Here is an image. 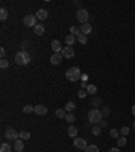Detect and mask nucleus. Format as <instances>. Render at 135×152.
<instances>
[{"instance_id": "1", "label": "nucleus", "mask_w": 135, "mask_h": 152, "mask_svg": "<svg viewBox=\"0 0 135 152\" xmlns=\"http://www.w3.org/2000/svg\"><path fill=\"white\" fill-rule=\"evenodd\" d=\"M65 76H66V79L69 82H77L78 79H81V76H82V73H81V71H80V68H77V67H72V68H69L68 71H66V73H65Z\"/></svg>"}, {"instance_id": "2", "label": "nucleus", "mask_w": 135, "mask_h": 152, "mask_svg": "<svg viewBox=\"0 0 135 152\" xmlns=\"http://www.w3.org/2000/svg\"><path fill=\"white\" fill-rule=\"evenodd\" d=\"M31 61V57L26 50H21L15 55V63L18 65H27Z\"/></svg>"}, {"instance_id": "3", "label": "nucleus", "mask_w": 135, "mask_h": 152, "mask_svg": "<svg viewBox=\"0 0 135 152\" xmlns=\"http://www.w3.org/2000/svg\"><path fill=\"white\" fill-rule=\"evenodd\" d=\"M88 120H89V122L93 124V125L100 124V121L103 120V113L100 111V110H97V109L89 110V113H88Z\"/></svg>"}, {"instance_id": "4", "label": "nucleus", "mask_w": 135, "mask_h": 152, "mask_svg": "<svg viewBox=\"0 0 135 152\" xmlns=\"http://www.w3.org/2000/svg\"><path fill=\"white\" fill-rule=\"evenodd\" d=\"M76 18H77L78 22H81L82 25H84V23H88L89 14H88V11H86L85 8H80V10H77V12H76Z\"/></svg>"}, {"instance_id": "5", "label": "nucleus", "mask_w": 135, "mask_h": 152, "mask_svg": "<svg viewBox=\"0 0 135 152\" xmlns=\"http://www.w3.org/2000/svg\"><path fill=\"white\" fill-rule=\"evenodd\" d=\"M23 23H25V26H27V27H35V26L38 25L37 23V17L33 15V14L26 15V17L23 18Z\"/></svg>"}, {"instance_id": "6", "label": "nucleus", "mask_w": 135, "mask_h": 152, "mask_svg": "<svg viewBox=\"0 0 135 152\" xmlns=\"http://www.w3.org/2000/svg\"><path fill=\"white\" fill-rule=\"evenodd\" d=\"M5 137H7L10 141H16V140H19V133H18L14 128H8V129L5 131Z\"/></svg>"}, {"instance_id": "7", "label": "nucleus", "mask_w": 135, "mask_h": 152, "mask_svg": "<svg viewBox=\"0 0 135 152\" xmlns=\"http://www.w3.org/2000/svg\"><path fill=\"white\" fill-rule=\"evenodd\" d=\"M73 144H74V147L76 148H78V149H84V151H85V148L88 147V145H86V141L84 139H81V137H76Z\"/></svg>"}, {"instance_id": "8", "label": "nucleus", "mask_w": 135, "mask_h": 152, "mask_svg": "<svg viewBox=\"0 0 135 152\" xmlns=\"http://www.w3.org/2000/svg\"><path fill=\"white\" fill-rule=\"evenodd\" d=\"M74 56V50L72 46H65L62 49V57H65V59H72Z\"/></svg>"}, {"instance_id": "9", "label": "nucleus", "mask_w": 135, "mask_h": 152, "mask_svg": "<svg viewBox=\"0 0 135 152\" xmlns=\"http://www.w3.org/2000/svg\"><path fill=\"white\" fill-rule=\"evenodd\" d=\"M51 49H53V52L54 53H60V52H62V45H61V42L58 41V39H53L51 41Z\"/></svg>"}, {"instance_id": "10", "label": "nucleus", "mask_w": 135, "mask_h": 152, "mask_svg": "<svg viewBox=\"0 0 135 152\" xmlns=\"http://www.w3.org/2000/svg\"><path fill=\"white\" fill-rule=\"evenodd\" d=\"M61 61H62V55H60V53H54L50 57V63L53 64V65H60Z\"/></svg>"}, {"instance_id": "11", "label": "nucleus", "mask_w": 135, "mask_h": 152, "mask_svg": "<svg viewBox=\"0 0 135 152\" xmlns=\"http://www.w3.org/2000/svg\"><path fill=\"white\" fill-rule=\"evenodd\" d=\"M47 15H49V14H47V11H46L45 8H39L37 12H35V17H37V19H39V21H45L46 18H47Z\"/></svg>"}, {"instance_id": "12", "label": "nucleus", "mask_w": 135, "mask_h": 152, "mask_svg": "<svg viewBox=\"0 0 135 152\" xmlns=\"http://www.w3.org/2000/svg\"><path fill=\"white\" fill-rule=\"evenodd\" d=\"M34 111L38 114V115H45L46 113H47V107L43 105H38L34 107Z\"/></svg>"}, {"instance_id": "13", "label": "nucleus", "mask_w": 135, "mask_h": 152, "mask_svg": "<svg viewBox=\"0 0 135 152\" xmlns=\"http://www.w3.org/2000/svg\"><path fill=\"white\" fill-rule=\"evenodd\" d=\"M80 31H81L82 34H89L92 33V25L90 23H84V25H81V27H80Z\"/></svg>"}, {"instance_id": "14", "label": "nucleus", "mask_w": 135, "mask_h": 152, "mask_svg": "<svg viewBox=\"0 0 135 152\" xmlns=\"http://www.w3.org/2000/svg\"><path fill=\"white\" fill-rule=\"evenodd\" d=\"M34 33L37 34V35H43V34H45V26L41 25V23H38V25L34 27Z\"/></svg>"}, {"instance_id": "15", "label": "nucleus", "mask_w": 135, "mask_h": 152, "mask_svg": "<svg viewBox=\"0 0 135 152\" xmlns=\"http://www.w3.org/2000/svg\"><path fill=\"white\" fill-rule=\"evenodd\" d=\"M14 148H15V151L16 152H22L23 149H25V144H23L22 140H16V141L14 143Z\"/></svg>"}, {"instance_id": "16", "label": "nucleus", "mask_w": 135, "mask_h": 152, "mask_svg": "<svg viewBox=\"0 0 135 152\" xmlns=\"http://www.w3.org/2000/svg\"><path fill=\"white\" fill-rule=\"evenodd\" d=\"M76 41H77V38L74 37V35H72V34H69V35L65 37V44H68V46H72Z\"/></svg>"}, {"instance_id": "17", "label": "nucleus", "mask_w": 135, "mask_h": 152, "mask_svg": "<svg viewBox=\"0 0 135 152\" xmlns=\"http://www.w3.org/2000/svg\"><path fill=\"white\" fill-rule=\"evenodd\" d=\"M56 117H58L60 120H65L66 110L65 109H57V110H56Z\"/></svg>"}, {"instance_id": "18", "label": "nucleus", "mask_w": 135, "mask_h": 152, "mask_svg": "<svg viewBox=\"0 0 135 152\" xmlns=\"http://www.w3.org/2000/svg\"><path fill=\"white\" fill-rule=\"evenodd\" d=\"M77 133H78V129L76 126H69L68 128V135H69L70 137H74V139H76Z\"/></svg>"}, {"instance_id": "19", "label": "nucleus", "mask_w": 135, "mask_h": 152, "mask_svg": "<svg viewBox=\"0 0 135 152\" xmlns=\"http://www.w3.org/2000/svg\"><path fill=\"white\" fill-rule=\"evenodd\" d=\"M86 93L89 94V95H95V94L97 93V87L95 84H89L88 87H86Z\"/></svg>"}, {"instance_id": "20", "label": "nucleus", "mask_w": 135, "mask_h": 152, "mask_svg": "<svg viewBox=\"0 0 135 152\" xmlns=\"http://www.w3.org/2000/svg\"><path fill=\"white\" fill-rule=\"evenodd\" d=\"M74 109H76V103H74V102H68V103H66L65 110L68 113H73Z\"/></svg>"}, {"instance_id": "21", "label": "nucleus", "mask_w": 135, "mask_h": 152, "mask_svg": "<svg viewBox=\"0 0 135 152\" xmlns=\"http://www.w3.org/2000/svg\"><path fill=\"white\" fill-rule=\"evenodd\" d=\"M76 38H77V42L82 44V45L88 42V39H86V35H85V34H82V33H80V34H78V35H77Z\"/></svg>"}, {"instance_id": "22", "label": "nucleus", "mask_w": 135, "mask_h": 152, "mask_svg": "<svg viewBox=\"0 0 135 152\" xmlns=\"http://www.w3.org/2000/svg\"><path fill=\"white\" fill-rule=\"evenodd\" d=\"M0 152H11V145L8 143H3L0 145Z\"/></svg>"}, {"instance_id": "23", "label": "nucleus", "mask_w": 135, "mask_h": 152, "mask_svg": "<svg viewBox=\"0 0 135 152\" xmlns=\"http://www.w3.org/2000/svg\"><path fill=\"white\" fill-rule=\"evenodd\" d=\"M19 139L21 140H29L30 139V132H27V131L19 132Z\"/></svg>"}, {"instance_id": "24", "label": "nucleus", "mask_w": 135, "mask_h": 152, "mask_svg": "<svg viewBox=\"0 0 135 152\" xmlns=\"http://www.w3.org/2000/svg\"><path fill=\"white\" fill-rule=\"evenodd\" d=\"M116 144H118V147H126V144H127L126 137H124V136L119 137V139L116 140Z\"/></svg>"}, {"instance_id": "25", "label": "nucleus", "mask_w": 135, "mask_h": 152, "mask_svg": "<svg viewBox=\"0 0 135 152\" xmlns=\"http://www.w3.org/2000/svg\"><path fill=\"white\" fill-rule=\"evenodd\" d=\"M100 133H101V126L100 125H93V128H92V135L99 136Z\"/></svg>"}, {"instance_id": "26", "label": "nucleus", "mask_w": 135, "mask_h": 152, "mask_svg": "<svg viewBox=\"0 0 135 152\" xmlns=\"http://www.w3.org/2000/svg\"><path fill=\"white\" fill-rule=\"evenodd\" d=\"M7 18H8V11L5 8H1L0 10V19H1V21H5Z\"/></svg>"}, {"instance_id": "27", "label": "nucleus", "mask_w": 135, "mask_h": 152, "mask_svg": "<svg viewBox=\"0 0 135 152\" xmlns=\"http://www.w3.org/2000/svg\"><path fill=\"white\" fill-rule=\"evenodd\" d=\"M65 120H66V121H68L69 124H73L74 121H76V117H74L73 113H68V114H66V117H65Z\"/></svg>"}, {"instance_id": "28", "label": "nucleus", "mask_w": 135, "mask_h": 152, "mask_svg": "<svg viewBox=\"0 0 135 152\" xmlns=\"http://www.w3.org/2000/svg\"><path fill=\"white\" fill-rule=\"evenodd\" d=\"M70 33H72V35L77 37L81 31H80V27H77V26H72V27H70Z\"/></svg>"}, {"instance_id": "29", "label": "nucleus", "mask_w": 135, "mask_h": 152, "mask_svg": "<svg viewBox=\"0 0 135 152\" xmlns=\"http://www.w3.org/2000/svg\"><path fill=\"white\" fill-rule=\"evenodd\" d=\"M22 111H23L25 114H30V113H33L34 111V107L31 105H27V106H25V107L22 109Z\"/></svg>"}, {"instance_id": "30", "label": "nucleus", "mask_w": 135, "mask_h": 152, "mask_svg": "<svg viewBox=\"0 0 135 152\" xmlns=\"http://www.w3.org/2000/svg\"><path fill=\"white\" fill-rule=\"evenodd\" d=\"M85 152H99V147L97 145H88L85 148Z\"/></svg>"}, {"instance_id": "31", "label": "nucleus", "mask_w": 135, "mask_h": 152, "mask_svg": "<svg viewBox=\"0 0 135 152\" xmlns=\"http://www.w3.org/2000/svg\"><path fill=\"white\" fill-rule=\"evenodd\" d=\"M119 133H120L119 131H116V129H112V131L110 132V136L112 137V139H116V140H118V139H119Z\"/></svg>"}, {"instance_id": "32", "label": "nucleus", "mask_w": 135, "mask_h": 152, "mask_svg": "<svg viewBox=\"0 0 135 152\" xmlns=\"http://www.w3.org/2000/svg\"><path fill=\"white\" fill-rule=\"evenodd\" d=\"M128 133H130V128H128V126H123L122 129H120V135L124 136V137H126Z\"/></svg>"}, {"instance_id": "33", "label": "nucleus", "mask_w": 135, "mask_h": 152, "mask_svg": "<svg viewBox=\"0 0 135 152\" xmlns=\"http://www.w3.org/2000/svg\"><path fill=\"white\" fill-rule=\"evenodd\" d=\"M10 67V63L8 61H7V60H1V61H0V68H1V69H5V68H8Z\"/></svg>"}, {"instance_id": "34", "label": "nucleus", "mask_w": 135, "mask_h": 152, "mask_svg": "<svg viewBox=\"0 0 135 152\" xmlns=\"http://www.w3.org/2000/svg\"><path fill=\"white\" fill-rule=\"evenodd\" d=\"M86 94H88V93H86L85 90H84V88H81L80 91H78V98H80V99H84V98L86 97Z\"/></svg>"}, {"instance_id": "35", "label": "nucleus", "mask_w": 135, "mask_h": 152, "mask_svg": "<svg viewBox=\"0 0 135 152\" xmlns=\"http://www.w3.org/2000/svg\"><path fill=\"white\" fill-rule=\"evenodd\" d=\"M0 56H1V60H3V59L5 57V50H4V48H1V49H0Z\"/></svg>"}, {"instance_id": "36", "label": "nucleus", "mask_w": 135, "mask_h": 152, "mask_svg": "<svg viewBox=\"0 0 135 152\" xmlns=\"http://www.w3.org/2000/svg\"><path fill=\"white\" fill-rule=\"evenodd\" d=\"M107 124L108 122H107L106 120H101V121H100V126H107Z\"/></svg>"}, {"instance_id": "37", "label": "nucleus", "mask_w": 135, "mask_h": 152, "mask_svg": "<svg viewBox=\"0 0 135 152\" xmlns=\"http://www.w3.org/2000/svg\"><path fill=\"white\" fill-rule=\"evenodd\" d=\"M81 79H82V82H86V80H88V75H85V73H84V75L81 76Z\"/></svg>"}, {"instance_id": "38", "label": "nucleus", "mask_w": 135, "mask_h": 152, "mask_svg": "<svg viewBox=\"0 0 135 152\" xmlns=\"http://www.w3.org/2000/svg\"><path fill=\"white\" fill-rule=\"evenodd\" d=\"M103 114H106V115H108V114H110V110H108V107H106V109L103 110Z\"/></svg>"}, {"instance_id": "39", "label": "nucleus", "mask_w": 135, "mask_h": 152, "mask_svg": "<svg viewBox=\"0 0 135 152\" xmlns=\"http://www.w3.org/2000/svg\"><path fill=\"white\" fill-rule=\"evenodd\" d=\"M108 152H120V151H119V148H111Z\"/></svg>"}, {"instance_id": "40", "label": "nucleus", "mask_w": 135, "mask_h": 152, "mask_svg": "<svg viewBox=\"0 0 135 152\" xmlns=\"http://www.w3.org/2000/svg\"><path fill=\"white\" fill-rule=\"evenodd\" d=\"M131 111H132V114H134V117H135V105L131 107Z\"/></svg>"}, {"instance_id": "41", "label": "nucleus", "mask_w": 135, "mask_h": 152, "mask_svg": "<svg viewBox=\"0 0 135 152\" xmlns=\"http://www.w3.org/2000/svg\"><path fill=\"white\" fill-rule=\"evenodd\" d=\"M134 131H135V121H134Z\"/></svg>"}]
</instances>
